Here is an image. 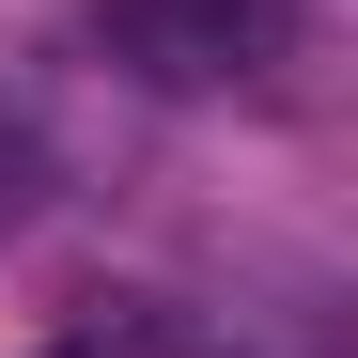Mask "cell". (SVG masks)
<instances>
[{"instance_id": "obj_1", "label": "cell", "mask_w": 358, "mask_h": 358, "mask_svg": "<svg viewBox=\"0 0 358 358\" xmlns=\"http://www.w3.org/2000/svg\"><path fill=\"white\" fill-rule=\"evenodd\" d=\"M296 47V0H125V63L171 94H218V78H265Z\"/></svg>"}, {"instance_id": "obj_2", "label": "cell", "mask_w": 358, "mask_h": 358, "mask_svg": "<svg viewBox=\"0 0 358 358\" xmlns=\"http://www.w3.org/2000/svg\"><path fill=\"white\" fill-rule=\"evenodd\" d=\"M16 218H31V141L0 125V234H16Z\"/></svg>"}, {"instance_id": "obj_3", "label": "cell", "mask_w": 358, "mask_h": 358, "mask_svg": "<svg viewBox=\"0 0 358 358\" xmlns=\"http://www.w3.org/2000/svg\"><path fill=\"white\" fill-rule=\"evenodd\" d=\"M63 358H94V343H63Z\"/></svg>"}]
</instances>
